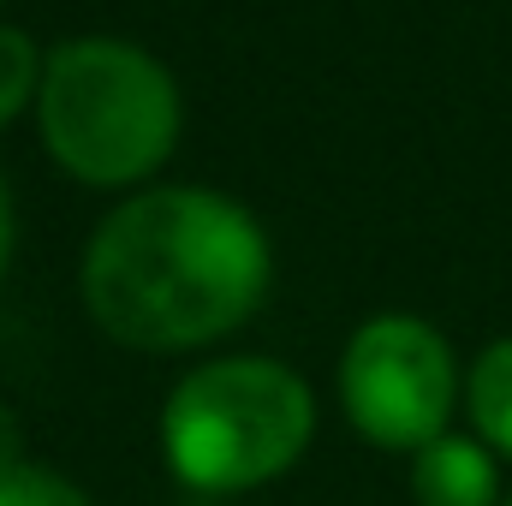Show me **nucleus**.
Segmentation results:
<instances>
[{"label":"nucleus","mask_w":512,"mask_h":506,"mask_svg":"<svg viewBox=\"0 0 512 506\" xmlns=\"http://www.w3.org/2000/svg\"><path fill=\"white\" fill-rule=\"evenodd\" d=\"M274 286V245L251 209L209 185L120 197L78 262L90 322L131 352H197L245 328Z\"/></svg>","instance_id":"obj_1"},{"label":"nucleus","mask_w":512,"mask_h":506,"mask_svg":"<svg viewBox=\"0 0 512 506\" xmlns=\"http://www.w3.org/2000/svg\"><path fill=\"white\" fill-rule=\"evenodd\" d=\"M36 131L54 167L96 191H143L185 131V96L161 54L126 36H72L48 48Z\"/></svg>","instance_id":"obj_2"},{"label":"nucleus","mask_w":512,"mask_h":506,"mask_svg":"<svg viewBox=\"0 0 512 506\" xmlns=\"http://www.w3.org/2000/svg\"><path fill=\"white\" fill-rule=\"evenodd\" d=\"M316 441V393L280 358H209L161 405V459L197 495H251Z\"/></svg>","instance_id":"obj_3"},{"label":"nucleus","mask_w":512,"mask_h":506,"mask_svg":"<svg viewBox=\"0 0 512 506\" xmlns=\"http://www.w3.org/2000/svg\"><path fill=\"white\" fill-rule=\"evenodd\" d=\"M459 399L465 376L435 322L382 310L352 328L340 352V411L370 447L382 453L429 447L435 435H447Z\"/></svg>","instance_id":"obj_4"},{"label":"nucleus","mask_w":512,"mask_h":506,"mask_svg":"<svg viewBox=\"0 0 512 506\" xmlns=\"http://www.w3.org/2000/svg\"><path fill=\"white\" fill-rule=\"evenodd\" d=\"M417 506H501V465L477 435H435L411 453Z\"/></svg>","instance_id":"obj_5"},{"label":"nucleus","mask_w":512,"mask_h":506,"mask_svg":"<svg viewBox=\"0 0 512 506\" xmlns=\"http://www.w3.org/2000/svg\"><path fill=\"white\" fill-rule=\"evenodd\" d=\"M465 411H471V435H477L495 459H512V334L507 340H489V346L471 358Z\"/></svg>","instance_id":"obj_6"},{"label":"nucleus","mask_w":512,"mask_h":506,"mask_svg":"<svg viewBox=\"0 0 512 506\" xmlns=\"http://www.w3.org/2000/svg\"><path fill=\"white\" fill-rule=\"evenodd\" d=\"M42 48L30 42V30L18 24H0V131L12 120H24L36 108V90H42Z\"/></svg>","instance_id":"obj_7"},{"label":"nucleus","mask_w":512,"mask_h":506,"mask_svg":"<svg viewBox=\"0 0 512 506\" xmlns=\"http://www.w3.org/2000/svg\"><path fill=\"white\" fill-rule=\"evenodd\" d=\"M0 506H96V501L72 477L18 459V465H0Z\"/></svg>","instance_id":"obj_8"},{"label":"nucleus","mask_w":512,"mask_h":506,"mask_svg":"<svg viewBox=\"0 0 512 506\" xmlns=\"http://www.w3.org/2000/svg\"><path fill=\"white\" fill-rule=\"evenodd\" d=\"M12 239H18V215H12V191H6V179H0V274H6V262H12Z\"/></svg>","instance_id":"obj_9"},{"label":"nucleus","mask_w":512,"mask_h":506,"mask_svg":"<svg viewBox=\"0 0 512 506\" xmlns=\"http://www.w3.org/2000/svg\"><path fill=\"white\" fill-rule=\"evenodd\" d=\"M501 506H512V501H501Z\"/></svg>","instance_id":"obj_10"}]
</instances>
